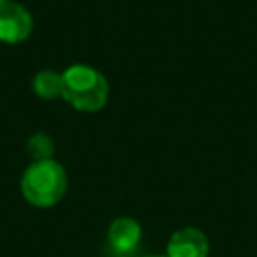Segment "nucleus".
I'll return each mask as SVG.
<instances>
[{
  "label": "nucleus",
  "instance_id": "5",
  "mask_svg": "<svg viewBox=\"0 0 257 257\" xmlns=\"http://www.w3.org/2000/svg\"><path fill=\"white\" fill-rule=\"evenodd\" d=\"M167 257H209V239L197 227L177 229L167 243Z\"/></svg>",
  "mask_w": 257,
  "mask_h": 257
},
{
  "label": "nucleus",
  "instance_id": "2",
  "mask_svg": "<svg viewBox=\"0 0 257 257\" xmlns=\"http://www.w3.org/2000/svg\"><path fill=\"white\" fill-rule=\"evenodd\" d=\"M62 98L80 112H96L108 100V82L88 64H72L62 72Z\"/></svg>",
  "mask_w": 257,
  "mask_h": 257
},
{
  "label": "nucleus",
  "instance_id": "1",
  "mask_svg": "<svg viewBox=\"0 0 257 257\" xmlns=\"http://www.w3.org/2000/svg\"><path fill=\"white\" fill-rule=\"evenodd\" d=\"M68 177L64 167L54 161H32L20 179V193L32 207H54L66 193Z\"/></svg>",
  "mask_w": 257,
  "mask_h": 257
},
{
  "label": "nucleus",
  "instance_id": "8",
  "mask_svg": "<svg viewBox=\"0 0 257 257\" xmlns=\"http://www.w3.org/2000/svg\"><path fill=\"white\" fill-rule=\"evenodd\" d=\"M147 257H167V255H147Z\"/></svg>",
  "mask_w": 257,
  "mask_h": 257
},
{
  "label": "nucleus",
  "instance_id": "4",
  "mask_svg": "<svg viewBox=\"0 0 257 257\" xmlns=\"http://www.w3.org/2000/svg\"><path fill=\"white\" fill-rule=\"evenodd\" d=\"M143 239V229L141 223L133 217H116L110 225H108V233H106V241H108V249L114 255H131L137 251V247L141 245Z\"/></svg>",
  "mask_w": 257,
  "mask_h": 257
},
{
  "label": "nucleus",
  "instance_id": "6",
  "mask_svg": "<svg viewBox=\"0 0 257 257\" xmlns=\"http://www.w3.org/2000/svg\"><path fill=\"white\" fill-rule=\"evenodd\" d=\"M32 92L42 100H52L62 96V72L40 70L32 78Z\"/></svg>",
  "mask_w": 257,
  "mask_h": 257
},
{
  "label": "nucleus",
  "instance_id": "9",
  "mask_svg": "<svg viewBox=\"0 0 257 257\" xmlns=\"http://www.w3.org/2000/svg\"><path fill=\"white\" fill-rule=\"evenodd\" d=\"M6 2H12V0H0V6H2V4H6Z\"/></svg>",
  "mask_w": 257,
  "mask_h": 257
},
{
  "label": "nucleus",
  "instance_id": "3",
  "mask_svg": "<svg viewBox=\"0 0 257 257\" xmlns=\"http://www.w3.org/2000/svg\"><path fill=\"white\" fill-rule=\"evenodd\" d=\"M34 20L26 6L18 2H6L0 6V42L20 44L32 32Z\"/></svg>",
  "mask_w": 257,
  "mask_h": 257
},
{
  "label": "nucleus",
  "instance_id": "7",
  "mask_svg": "<svg viewBox=\"0 0 257 257\" xmlns=\"http://www.w3.org/2000/svg\"><path fill=\"white\" fill-rule=\"evenodd\" d=\"M26 151L28 155L32 157V161H46V159H52V153H54V141L50 135L46 133H34L28 143H26Z\"/></svg>",
  "mask_w": 257,
  "mask_h": 257
}]
</instances>
